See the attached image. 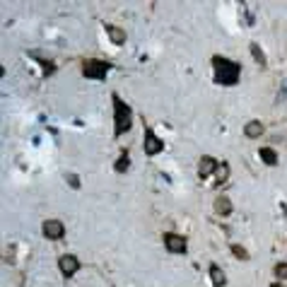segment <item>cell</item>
<instances>
[{"label": "cell", "instance_id": "cell-14", "mask_svg": "<svg viewBox=\"0 0 287 287\" xmlns=\"http://www.w3.org/2000/svg\"><path fill=\"white\" fill-rule=\"evenodd\" d=\"M227 177H229V166L220 164V166H217V171H215V184H217V186H220V184H224V181H227Z\"/></svg>", "mask_w": 287, "mask_h": 287}, {"label": "cell", "instance_id": "cell-13", "mask_svg": "<svg viewBox=\"0 0 287 287\" xmlns=\"http://www.w3.org/2000/svg\"><path fill=\"white\" fill-rule=\"evenodd\" d=\"M258 157H261V159H263V164H268V166H275V164H277L275 150H270V147H261Z\"/></svg>", "mask_w": 287, "mask_h": 287}, {"label": "cell", "instance_id": "cell-15", "mask_svg": "<svg viewBox=\"0 0 287 287\" xmlns=\"http://www.w3.org/2000/svg\"><path fill=\"white\" fill-rule=\"evenodd\" d=\"M229 249H232L234 258H239V261H249V251H246L244 246H239V244H232Z\"/></svg>", "mask_w": 287, "mask_h": 287}, {"label": "cell", "instance_id": "cell-1", "mask_svg": "<svg viewBox=\"0 0 287 287\" xmlns=\"http://www.w3.org/2000/svg\"><path fill=\"white\" fill-rule=\"evenodd\" d=\"M212 68H215V82L217 85H237L239 82V75H242L239 63H234L229 58H222V55H215Z\"/></svg>", "mask_w": 287, "mask_h": 287}, {"label": "cell", "instance_id": "cell-18", "mask_svg": "<svg viewBox=\"0 0 287 287\" xmlns=\"http://www.w3.org/2000/svg\"><path fill=\"white\" fill-rule=\"evenodd\" d=\"M275 275H277V280H287V263L275 265Z\"/></svg>", "mask_w": 287, "mask_h": 287}, {"label": "cell", "instance_id": "cell-9", "mask_svg": "<svg viewBox=\"0 0 287 287\" xmlns=\"http://www.w3.org/2000/svg\"><path fill=\"white\" fill-rule=\"evenodd\" d=\"M232 210H234V205H232V200L227 198V196H217V198H215V212H217V215L227 217Z\"/></svg>", "mask_w": 287, "mask_h": 287}, {"label": "cell", "instance_id": "cell-16", "mask_svg": "<svg viewBox=\"0 0 287 287\" xmlns=\"http://www.w3.org/2000/svg\"><path fill=\"white\" fill-rule=\"evenodd\" d=\"M128 164H131V159H128V152L123 150L121 152V157H119V162H116V171H128Z\"/></svg>", "mask_w": 287, "mask_h": 287}, {"label": "cell", "instance_id": "cell-8", "mask_svg": "<svg viewBox=\"0 0 287 287\" xmlns=\"http://www.w3.org/2000/svg\"><path fill=\"white\" fill-rule=\"evenodd\" d=\"M217 159L215 157H200V162H198V177L200 179H208V177H212L215 171H217Z\"/></svg>", "mask_w": 287, "mask_h": 287}, {"label": "cell", "instance_id": "cell-17", "mask_svg": "<svg viewBox=\"0 0 287 287\" xmlns=\"http://www.w3.org/2000/svg\"><path fill=\"white\" fill-rule=\"evenodd\" d=\"M251 55L256 58V63H258V66H265V53L261 51V46H258V44H251Z\"/></svg>", "mask_w": 287, "mask_h": 287}, {"label": "cell", "instance_id": "cell-2", "mask_svg": "<svg viewBox=\"0 0 287 287\" xmlns=\"http://www.w3.org/2000/svg\"><path fill=\"white\" fill-rule=\"evenodd\" d=\"M111 104H113V131L116 135H123L133 126V111L119 94H111Z\"/></svg>", "mask_w": 287, "mask_h": 287}, {"label": "cell", "instance_id": "cell-19", "mask_svg": "<svg viewBox=\"0 0 287 287\" xmlns=\"http://www.w3.org/2000/svg\"><path fill=\"white\" fill-rule=\"evenodd\" d=\"M68 184H70V186H73V188H80V179L78 177H75V174H68Z\"/></svg>", "mask_w": 287, "mask_h": 287}, {"label": "cell", "instance_id": "cell-11", "mask_svg": "<svg viewBox=\"0 0 287 287\" xmlns=\"http://www.w3.org/2000/svg\"><path fill=\"white\" fill-rule=\"evenodd\" d=\"M263 123L261 121H249L246 123V128H244V133H246V138H261L263 135Z\"/></svg>", "mask_w": 287, "mask_h": 287}, {"label": "cell", "instance_id": "cell-4", "mask_svg": "<svg viewBox=\"0 0 287 287\" xmlns=\"http://www.w3.org/2000/svg\"><path fill=\"white\" fill-rule=\"evenodd\" d=\"M41 232H44L46 239H51V242H58V239H63V234H66V227H63V222L61 220H46L41 224Z\"/></svg>", "mask_w": 287, "mask_h": 287}, {"label": "cell", "instance_id": "cell-12", "mask_svg": "<svg viewBox=\"0 0 287 287\" xmlns=\"http://www.w3.org/2000/svg\"><path fill=\"white\" fill-rule=\"evenodd\" d=\"M106 34H109V39L116 46L126 44V32H123V29H119V27H111V24H109V27H106Z\"/></svg>", "mask_w": 287, "mask_h": 287}, {"label": "cell", "instance_id": "cell-20", "mask_svg": "<svg viewBox=\"0 0 287 287\" xmlns=\"http://www.w3.org/2000/svg\"><path fill=\"white\" fill-rule=\"evenodd\" d=\"M270 287H287V285H282V282H273Z\"/></svg>", "mask_w": 287, "mask_h": 287}, {"label": "cell", "instance_id": "cell-3", "mask_svg": "<svg viewBox=\"0 0 287 287\" xmlns=\"http://www.w3.org/2000/svg\"><path fill=\"white\" fill-rule=\"evenodd\" d=\"M109 63L106 61H99V58H89L82 63V75L89 80H104L109 75Z\"/></svg>", "mask_w": 287, "mask_h": 287}, {"label": "cell", "instance_id": "cell-10", "mask_svg": "<svg viewBox=\"0 0 287 287\" xmlns=\"http://www.w3.org/2000/svg\"><path fill=\"white\" fill-rule=\"evenodd\" d=\"M210 280H212V285H215V287H224V285H227V275H224V270H222L217 263L210 265Z\"/></svg>", "mask_w": 287, "mask_h": 287}, {"label": "cell", "instance_id": "cell-6", "mask_svg": "<svg viewBox=\"0 0 287 287\" xmlns=\"http://www.w3.org/2000/svg\"><path fill=\"white\" fill-rule=\"evenodd\" d=\"M164 246L166 251H171V254H186V237H181V234H164Z\"/></svg>", "mask_w": 287, "mask_h": 287}, {"label": "cell", "instance_id": "cell-5", "mask_svg": "<svg viewBox=\"0 0 287 287\" xmlns=\"http://www.w3.org/2000/svg\"><path fill=\"white\" fill-rule=\"evenodd\" d=\"M58 268H61V273L66 277H73L75 273L80 270V261H78V256H73V254H63L61 256V261H58Z\"/></svg>", "mask_w": 287, "mask_h": 287}, {"label": "cell", "instance_id": "cell-7", "mask_svg": "<svg viewBox=\"0 0 287 287\" xmlns=\"http://www.w3.org/2000/svg\"><path fill=\"white\" fill-rule=\"evenodd\" d=\"M162 150H164V143H162L150 128H145V155H150V157L159 155Z\"/></svg>", "mask_w": 287, "mask_h": 287}]
</instances>
